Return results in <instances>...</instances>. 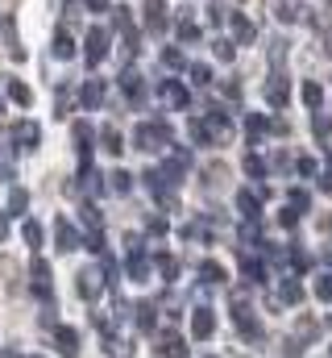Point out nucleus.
Masks as SVG:
<instances>
[{"label":"nucleus","instance_id":"f257e3e1","mask_svg":"<svg viewBox=\"0 0 332 358\" xmlns=\"http://www.w3.org/2000/svg\"><path fill=\"white\" fill-rule=\"evenodd\" d=\"M133 146L137 150H166L170 146V125L166 121H142L133 129Z\"/></svg>","mask_w":332,"mask_h":358},{"label":"nucleus","instance_id":"f03ea898","mask_svg":"<svg viewBox=\"0 0 332 358\" xmlns=\"http://www.w3.org/2000/svg\"><path fill=\"white\" fill-rule=\"evenodd\" d=\"M29 287H33V296H38L42 304H54V283H50V263H46V259H38V255H33V263H29Z\"/></svg>","mask_w":332,"mask_h":358},{"label":"nucleus","instance_id":"7ed1b4c3","mask_svg":"<svg viewBox=\"0 0 332 358\" xmlns=\"http://www.w3.org/2000/svg\"><path fill=\"white\" fill-rule=\"evenodd\" d=\"M108 29L104 25H91L87 29V38H83V59H87V67H100L104 59H108Z\"/></svg>","mask_w":332,"mask_h":358},{"label":"nucleus","instance_id":"20e7f679","mask_svg":"<svg viewBox=\"0 0 332 358\" xmlns=\"http://www.w3.org/2000/svg\"><path fill=\"white\" fill-rule=\"evenodd\" d=\"M270 8H274V17H278L282 25H308V21H312L308 0H274Z\"/></svg>","mask_w":332,"mask_h":358},{"label":"nucleus","instance_id":"39448f33","mask_svg":"<svg viewBox=\"0 0 332 358\" xmlns=\"http://www.w3.org/2000/svg\"><path fill=\"white\" fill-rule=\"evenodd\" d=\"M104 283H108L104 267H83V271H80V279H75V292H80L83 300H100Z\"/></svg>","mask_w":332,"mask_h":358},{"label":"nucleus","instance_id":"423d86ee","mask_svg":"<svg viewBox=\"0 0 332 358\" xmlns=\"http://www.w3.org/2000/svg\"><path fill=\"white\" fill-rule=\"evenodd\" d=\"M54 246H59V255H71V250H80L83 246L80 229H75L67 217H54Z\"/></svg>","mask_w":332,"mask_h":358},{"label":"nucleus","instance_id":"0eeeda50","mask_svg":"<svg viewBox=\"0 0 332 358\" xmlns=\"http://www.w3.org/2000/svg\"><path fill=\"white\" fill-rule=\"evenodd\" d=\"M287 100H291V80H287L282 71H274V76L266 80V104H270V108H287Z\"/></svg>","mask_w":332,"mask_h":358},{"label":"nucleus","instance_id":"6e6552de","mask_svg":"<svg viewBox=\"0 0 332 358\" xmlns=\"http://www.w3.org/2000/svg\"><path fill=\"white\" fill-rule=\"evenodd\" d=\"M8 138L17 142V150H38V142H42V129H38V121H17Z\"/></svg>","mask_w":332,"mask_h":358},{"label":"nucleus","instance_id":"1a4fd4ad","mask_svg":"<svg viewBox=\"0 0 332 358\" xmlns=\"http://www.w3.org/2000/svg\"><path fill=\"white\" fill-rule=\"evenodd\" d=\"M71 138H75V155H80L83 163H91V150H96V129H91L87 121H75Z\"/></svg>","mask_w":332,"mask_h":358},{"label":"nucleus","instance_id":"9d476101","mask_svg":"<svg viewBox=\"0 0 332 358\" xmlns=\"http://www.w3.org/2000/svg\"><path fill=\"white\" fill-rule=\"evenodd\" d=\"M54 346H59L63 358H75L80 355V334H75L71 325H54Z\"/></svg>","mask_w":332,"mask_h":358},{"label":"nucleus","instance_id":"9b49d317","mask_svg":"<svg viewBox=\"0 0 332 358\" xmlns=\"http://www.w3.org/2000/svg\"><path fill=\"white\" fill-rule=\"evenodd\" d=\"M158 96H163L170 108H187V104H191V96H187V88H183L179 80H163V84H158Z\"/></svg>","mask_w":332,"mask_h":358},{"label":"nucleus","instance_id":"f8f14e48","mask_svg":"<svg viewBox=\"0 0 332 358\" xmlns=\"http://www.w3.org/2000/svg\"><path fill=\"white\" fill-rule=\"evenodd\" d=\"M50 55H54V59H75V38H71L67 25L54 29V38H50Z\"/></svg>","mask_w":332,"mask_h":358},{"label":"nucleus","instance_id":"ddd939ff","mask_svg":"<svg viewBox=\"0 0 332 358\" xmlns=\"http://www.w3.org/2000/svg\"><path fill=\"white\" fill-rule=\"evenodd\" d=\"M212 329H216V317H212V308H204V304H199V308L191 313V334L204 342V338H212Z\"/></svg>","mask_w":332,"mask_h":358},{"label":"nucleus","instance_id":"4468645a","mask_svg":"<svg viewBox=\"0 0 332 358\" xmlns=\"http://www.w3.org/2000/svg\"><path fill=\"white\" fill-rule=\"evenodd\" d=\"M146 29L150 34H166V4L163 0H146Z\"/></svg>","mask_w":332,"mask_h":358},{"label":"nucleus","instance_id":"2eb2a0df","mask_svg":"<svg viewBox=\"0 0 332 358\" xmlns=\"http://www.w3.org/2000/svg\"><path fill=\"white\" fill-rule=\"evenodd\" d=\"M121 88H125V96H129L133 104H142V96H146V84H142V76H137L133 67H125V71H121Z\"/></svg>","mask_w":332,"mask_h":358},{"label":"nucleus","instance_id":"dca6fc26","mask_svg":"<svg viewBox=\"0 0 332 358\" xmlns=\"http://www.w3.org/2000/svg\"><path fill=\"white\" fill-rule=\"evenodd\" d=\"M233 321H237V329H241L246 338H262V325H257V317L249 313L246 304H237V308H233Z\"/></svg>","mask_w":332,"mask_h":358},{"label":"nucleus","instance_id":"f3484780","mask_svg":"<svg viewBox=\"0 0 332 358\" xmlns=\"http://www.w3.org/2000/svg\"><path fill=\"white\" fill-rule=\"evenodd\" d=\"M100 146H104L108 155H116V159H121V150H125V134H121L116 125H104V129H100Z\"/></svg>","mask_w":332,"mask_h":358},{"label":"nucleus","instance_id":"a211bd4d","mask_svg":"<svg viewBox=\"0 0 332 358\" xmlns=\"http://www.w3.org/2000/svg\"><path fill=\"white\" fill-rule=\"evenodd\" d=\"M80 100H83V108H100L104 104V80H87L80 88Z\"/></svg>","mask_w":332,"mask_h":358},{"label":"nucleus","instance_id":"6ab92c4d","mask_svg":"<svg viewBox=\"0 0 332 358\" xmlns=\"http://www.w3.org/2000/svg\"><path fill=\"white\" fill-rule=\"evenodd\" d=\"M21 238H25V246H29V250L38 255V250H42V238H46V234H42V225H38L33 217H25V221H21Z\"/></svg>","mask_w":332,"mask_h":358},{"label":"nucleus","instance_id":"aec40b11","mask_svg":"<svg viewBox=\"0 0 332 358\" xmlns=\"http://www.w3.org/2000/svg\"><path fill=\"white\" fill-rule=\"evenodd\" d=\"M133 313H137V317H133L137 329H142V334H154V325H158V308H154V304H137Z\"/></svg>","mask_w":332,"mask_h":358},{"label":"nucleus","instance_id":"412c9836","mask_svg":"<svg viewBox=\"0 0 332 358\" xmlns=\"http://www.w3.org/2000/svg\"><path fill=\"white\" fill-rule=\"evenodd\" d=\"M4 92H8V100H13V104H21V108H29V104H33V92L25 88L21 80H4Z\"/></svg>","mask_w":332,"mask_h":358},{"label":"nucleus","instance_id":"4be33fe9","mask_svg":"<svg viewBox=\"0 0 332 358\" xmlns=\"http://www.w3.org/2000/svg\"><path fill=\"white\" fill-rule=\"evenodd\" d=\"M237 208H241V217H246V221H257V213H262V204H257V196H253L249 187L237 192Z\"/></svg>","mask_w":332,"mask_h":358},{"label":"nucleus","instance_id":"5701e85b","mask_svg":"<svg viewBox=\"0 0 332 358\" xmlns=\"http://www.w3.org/2000/svg\"><path fill=\"white\" fill-rule=\"evenodd\" d=\"M129 279H133V283H146V279H150V259H146V250H142V255H129Z\"/></svg>","mask_w":332,"mask_h":358},{"label":"nucleus","instance_id":"b1692460","mask_svg":"<svg viewBox=\"0 0 332 358\" xmlns=\"http://www.w3.org/2000/svg\"><path fill=\"white\" fill-rule=\"evenodd\" d=\"M278 300H282V304H299V300H303V283H299V279H282V283H278Z\"/></svg>","mask_w":332,"mask_h":358},{"label":"nucleus","instance_id":"393cba45","mask_svg":"<svg viewBox=\"0 0 332 358\" xmlns=\"http://www.w3.org/2000/svg\"><path fill=\"white\" fill-rule=\"evenodd\" d=\"M25 208H29V192H25V187H13V192H8V208H4V213H8V217H21Z\"/></svg>","mask_w":332,"mask_h":358},{"label":"nucleus","instance_id":"a878e982","mask_svg":"<svg viewBox=\"0 0 332 358\" xmlns=\"http://www.w3.org/2000/svg\"><path fill=\"white\" fill-rule=\"evenodd\" d=\"M199 279H204L208 287H220V283H225V267L208 259V263H199Z\"/></svg>","mask_w":332,"mask_h":358},{"label":"nucleus","instance_id":"bb28decb","mask_svg":"<svg viewBox=\"0 0 332 358\" xmlns=\"http://www.w3.org/2000/svg\"><path fill=\"white\" fill-rule=\"evenodd\" d=\"M233 38H237V46H249L253 42V25H249V17H241V13H233Z\"/></svg>","mask_w":332,"mask_h":358},{"label":"nucleus","instance_id":"cd10ccee","mask_svg":"<svg viewBox=\"0 0 332 358\" xmlns=\"http://www.w3.org/2000/svg\"><path fill=\"white\" fill-rule=\"evenodd\" d=\"M163 358H187V346H183V338H174V334H166L163 338Z\"/></svg>","mask_w":332,"mask_h":358},{"label":"nucleus","instance_id":"c85d7f7f","mask_svg":"<svg viewBox=\"0 0 332 358\" xmlns=\"http://www.w3.org/2000/svg\"><path fill=\"white\" fill-rule=\"evenodd\" d=\"M303 104H308V108H312V113H320V104H324V88H320V84H312V80H308V84H303Z\"/></svg>","mask_w":332,"mask_h":358},{"label":"nucleus","instance_id":"c756f323","mask_svg":"<svg viewBox=\"0 0 332 358\" xmlns=\"http://www.w3.org/2000/svg\"><path fill=\"white\" fill-rule=\"evenodd\" d=\"M246 129H249V142H262V134H266L270 125H266V117H262V113H249V117H246Z\"/></svg>","mask_w":332,"mask_h":358},{"label":"nucleus","instance_id":"7c9ffc66","mask_svg":"<svg viewBox=\"0 0 332 358\" xmlns=\"http://www.w3.org/2000/svg\"><path fill=\"white\" fill-rule=\"evenodd\" d=\"M187 134H191V142H195V146H212V138H208V129H204V121H199V117H191V121H187Z\"/></svg>","mask_w":332,"mask_h":358},{"label":"nucleus","instance_id":"2f4dec72","mask_svg":"<svg viewBox=\"0 0 332 358\" xmlns=\"http://www.w3.org/2000/svg\"><path fill=\"white\" fill-rule=\"evenodd\" d=\"M108 187H112L116 196H125V192H133V176H129V171H112V176H108Z\"/></svg>","mask_w":332,"mask_h":358},{"label":"nucleus","instance_id":"473e14b6","mask_svg":"<svg viewBox=\"0 0 332 358\" xmlns=\"http://www.w3.org/2000/svg\"><path fill=\"white\" fill-rule=\"evenodd\" d=\"M191 84L195 88H208L212 84V67L208 63H191Z\"/></svg>","mask_w":332,"mask_h":358},{"label":"nucleus","instance_id":"72a5a7b5","mask_svg":"<svg viewBox=\"0 0 332 358\" xmlns=\"http://www.w3.org/2000/svg\"><path fill=\"white\" fill-rule=\"evenodd\" d=\"M246 171H249V176H253V179H262V176H266V171H270V163H266L262 155H249V159H246Z\"/></svg>","mask_w":332,"mask_h":358},{"label":"nucleus","instance_id":"f704fd0d","mask_svg":"<svg viewBox=\"0 0 332 358\" xmlns=\"http://www.w3.org/2000/svg\"><path fill=\"white\" fill-rule=\"evenodd\" d=\"M241 275H246V283H262L266 267H262V263H253V259H246V263H241Z\"/></svg>","mask_w":332,"mask_h":358},{"label":"nucleus","instance_id":"c9c22d12","mask_svg":"<svg viewBox=\"0 0 332 358\" xmlns=\"http://www.w3.org/2000/svg\"><path fill=\"white\" fill-rule=\"evenodd\" d=\"M312 129H316V138H332V117H329V113H316Z\"/></svg>","mask_w":332,"mask_h":358},{"label":"nucleus","instance_id":"e433bc0d","mask_svg":"<svg viewBox=\"0 0 332 358\" xmlns=\"http://www.w3.org/2000/svg\"><path fill=\"white\" fill-rule=\"evenodd\" d=\"M108 13H112V25H116L121 34H125V29H133V17H129V8H108Z\"/></svg>","mask_w":332,"mask_h":358},{"label":"nucleus","instance_id":"4c0bfd02","mask_svg":"<svg viewBox=\"0 0 332 358\" xmlns=\"http://www.w3.org/2000/svg\"><path fill=\"white\" fill-rule=\"evenodd\" d=\"M179 42H199V25L195 21H179Z\"/></svg>","mask_w":332,"mask_h":358},{"label":"nucleus","instance_id":"58836bf2","mask_svg":"<svg viewBox=\"0 0 332 358\" xmlns=\"http://www.w3.org/2000/svg\"><path fill=\"white\" fill-rule=\"evenodd\" d=\"M233 50H237V46H233L229 38H216V42H212V55H216V59H225V63L233 59Z\"/></svg>","mask_w":332,"mask_h":358},{"label":"nucleus","instance_id":"ea45409f","mask_svg":"<svg viewBox=\"0 0 332 358\" xmlns=\"http://www.w3.org/2000/svg\"><path fill=\"white\" fill-rule=\"evenodd\" d=\"M270 63H274V67H282V63H287V42H282V38H274V42H270Z\"/></svg>","mask_w":332,"mask_h":358},{"label":"nucleus","instance_id":"a19ab883","mask_svg":"<svg viewBox=\"0 0 332 358\" xmlns=\"http://www.w3.org/2000/svg\"><path fill=\"white\" fill-rule=\"evenodd\" d=\"M287 204H295L299 213H308V208H312V200H308V192H303V187H291V196H287Z\"/></svg>","mask_w":332,"mask_h":358},{"label":"nucleus","instance_id":"79ce46f5","mask_svg":"<svg viewBox=\"0 0 332 358\" xmlns=\"http://www.w3.org/2000/svg\"><path fill=\"white\" fill-rule=\"evenodd\" d=\"M83 246H87L91 255H108V250H104V234H100V229H91V234L83 238Z\"/></svg>","mask_w":332,"mask_h":358},{"label":"nucleus","instance_id":"37998d69","mask_svg":"<svg viewBox=\"0 0 332 358\" xmlns=\"http://www.w3.org/2000/svg\"><path fill=\"white\" fill-rule=\"evenodd\" d=\"M158 267H163V279H166V283H174V275H179V263H174L170 255H158Z\"/></svg>","mask_w":332,"mask_h":358},{"label":"nucleus","instance_id":"c03bdc74","mask_svg":"<svg viewBox=\"0 0 332 358\" xmlns=\"http://www.w3.org/2000/svg\"><path fill=\"white\" fill-rule=\"evenodd\" d=\"M163 67H166V71H179V67H183V55H179L174 46H166V50H163Z\"/></svg>","mask_w":332,"mask_h":358},{"label":"nucleus","instance_id":"a18cd8bd","mask_svg":"<svg viewBox=\"0 0 332 358\" xmlns=\"http://www.w3.org/2000/svg\"><path fill=\"white\" fill-rule=\"evenodd\" d=\"M287 263H291L295 271H308V267H312V259H308V250H299V246L291 250V259H287Z\"/></svg>","mask_w":332,"mask_h":358},{"label":"nucleus","instance_id":"49530a36","mask_svg":"<svg viewBox=\"0 0 332 358\" xmlns=\"http://www.w3.org/2000/svg\"><path fill=\"white\" fill-rule=\"evenodd\" d=\"M241 242H246V246H266V242L257 238V225H253V221H249V225H241Z\"/></svg>","mask_w":332,"mask_h":358},{"label":"nucleus","instance_id":"de8ad7c7","mask_svg":"<svg viewBox=\"0 0 332 358\" xmlns=\"http://www.w3.org/2000/svg\"><path fill=\"white\" fill-rule=\"evenodd\" d=\"M299 217H303V213H299V208H295V204H287V208H282V217H278V221H282V225H287V229H295V225H299Z\"/></svg>","mask_w":332,"mask_h":358},{"label":"nucleus","instance_id":"09e8293b","mask_svg":"<svg viewBox=\"0 0 332 358\" xmlns=\"http://www.w3.org/2000/svg\"><path fill=\"white\" fill-rule=\"evenodd\" d=\"M316 296H320V300H332V271L316 279Z\"/></svg>","mask_w":332,"mask_h":358},{"label":"nucleus","instance_id":"8fccbe9b","mask_svg":"<svg viewBox=\"0 0 332 358\" xmlns=\"http://www.w3.org/2000/svg\"><path fill=\"white\" fill-rule=\"evenodd\" d=\"M146 229H150L154 238H166V229H170V225H166V217H150V221H146Z\"/></svg>","mask_w":332,"mask_h":358},{"label":"nucleus","instance_id":"3c124183","mask_svg":"<svg viewBox=\"0 0 332 358\" xmlns=\"http://www.w3.org/2000/svg\"><path fill=\"white\" fill-rule=\"evenodd\" d=\"M83 225L100 229V208H96V204H83Z\"/></svg>","mask_w":332,"mask_h":358},{"label":"nucleus","instance_id":"603ef678","mask_svg":"<svg viewBox=\"0 0 332 358\" xmlns=\"http://www.w3.org/2000/svg\"><path fill=\"white\" fill-rule=\"evenodd\" d=\"M295 171H299V176H316V163H312V159H295Z\"/></svg>","mask_w":332,"mask_h":358},{"label":"nucleus","instance_id":"864d4df0","mask_svg":"<svg viewBox=\"0 0 332 358\" xmlns=\"http://www.w3.org/2000/svg\"><path fill=\"white\" fill-rule=\"evenodd\" d=\"M320 187H324V192L332 196V155H329V163H324V176H320Z\"/></svg>","mask_w":332,"mask_h":358},{"label":"nucleus","instance_id":"5fc2aeb1","mask_svg":"<svg viewBox=\"0 0 332 358\" xmlns=\"http://www.w3.org/2000/svg\"><path fill=\"white\" fill-rule=\"evenodd\" d=\"M87 4V13H108V0H83Z\"/></svg>","mask_w":332,"mask_h":358},{"label":"nucleus","instance_id":"6e6d98bb","mask_svg":"<svg viewBox=\"0 0 332 358\" xmlns=\"http://www.w3.org/2000/svg\"><path fill=\"white\" fill-rule=\"evenodd\" d=\"M208 21H212V25H220V21H225V8H216V4H212V8H208Z\"/></svg>","mask_w":332,"mask_h":358},{"label":"nucleus","instance_id":"4d7b16f0","mask_svg":"<svg viewBox=\"0 0 332 358\" xmlns=\"http://www.w3.org/2000/svg\"><path fill=\"white\" fill-rule=\"evenodd\" d=\"M0 242H8V213L0 208Z\"/></svg>","mask_w":332,"mask_h":358},{"label":"nucleus","instance_id":"13d9d810","mask_svg":"<svg viewBox=\"0 0 332 358\" xmlns=\"http://www.w3.org/2000/svg\"><path fill=\"white\" fill-rule=\"evenodd\" d=\"M0 358H17V355H13V350H4V355H0Z\"/></svg>","mask_w":332,"mask_h":358},{"label":"nucleus","instance_id":"bf43d9fd","mask_svg":"<svg viewBox=\"0 0 332 358\" xmlns=\"http://www.w3.org/2000/svg\"><path fill=\"white\" fill-rule=\"evenodd\" d=\"M0 117H4V96H0Z\"/></svg>","mask_w":332,"mask_h":358},{"label":"nucleus","instance_id":"052dcab7","mask_svg":"<svg viewBox=\"0 0 332 358\" xmlns=\"http://www.w3.org/2000/svg\"><path fill=\"white\" fill-rule=\"evenodd\" d=\"M329 17H332V0H329Z\"/></svg>","mask_w":332,"mask_h":358},{"label":"nucleus","instance_id":"680f3d73","mask_svg":"<svg viewBox=\"0 0 332 358\" xmlns=\"http://www.w3.org/2000/svg\"><path fill=\"white\" fill-rule=\"evenodd\" d=\"M29 358H42V355H29Z\"/></svg>","mask_w":332,"mask_h":358}]
</instances>
